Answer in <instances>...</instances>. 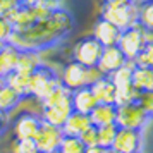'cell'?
<instances>
[{"label": "cell", "mask_w": 153, "mask_h": 153, "mask_svg": "<svg viewBox=\"0 0 153 153\" xmlns=\"http://www.w3.org/2000/svg\"><path fill=\"white\" fill-rule=\"evenodd\" d=\"M10 35H12V24L9 22L7 17L0 16V40L2 42H9Z\"/></svg>", "instance_id": "obj_33"}, {"label": "cell", "mask_w": 153, "mask_h": 153, "mask_svg": "<svg viewBox=\"0 0 153 153\" xmlns=\"http://www.w3.org/2000/svg\"><path fill=\"white\" fill-rule=\"evenodd\" d=\"M105 152V148H102V146H86V150H84V153H103Z\"/></svg>", "instance_id": "obj_35"}, {"label": "cell", "mask_w": 153, "mask_h": 153, "mask_svg": "<svg viewBox=\"0 0 153 153\" xmlns=\"http://www.w3.org/2000/svg\"><path fill=\"white\" fill-rule=\"evenodd\" d=\"M43 119L40 114L35 112H21L14 122V136L16 139H22V138H33L38 134L40 131V126H42Z\"/></svg>", "instance_id": "obj_10"}, {"label": "cell", "mask_w": 153, "mask_h": 153, "mask_svg": "<svg viewBox=\"0 0 153 153\" xmlns=\"http://www.w3.org/2000/svg\"><path fill=\"white\" fill-rule=\"evenodd\" d=\"M7 127H9V115L0 110V138L7 132Z\"/></svg>", "instance_id": "obj_34"}, {"label": "cell", "mask_w": 153, "mask_h": 153, "mask_svg": "<svg viewBox=\"0 0 153 153\" xmlns=\"http://www.w3.org/2000/svg\"><path fill=\"white\" fill-rule=\"evenodd\" d=\"M7 19L12 24L9 43L19 50L40 53L60 45L72 33V17L62 7L48 9L42 4L26 7L19 4Z\"/></svg>", "instance_id": "obj_1"}, {"label": "cell", "mask_w": 153, "mask_h": 153, "mask_svg": "<svg viewBox=\"0 0 153 153\" xmlns=\"http://www.w3.org/2000/svg\"><path fill=\"white\" fill-rule=\"evenodd\" d=\"M79 139H81L86 146L98 145V127L95 124H90L81 134H79Z\"/></svg>", "instance_id": "obj_29"}, {"label": "cell", "mask_w": 153, "mask_h": 153, "mask_svg": "<svg viewBox=\"0 0 153 153\" xmlns=\"http://www.w3.org/2000/svg\"><path fill=\"white\" fill-rule=\"evenodd\" d=\"M112 148L119 153H141L143 152V129L119 127Z\"/></svg>", "instance_id": "obj_8"}, {"label": "cell", "mask_w": 153, "mask_h": 153, "mask_svg": "<svg viewBox=\"0 0 153 153\" xmlns=\"http://www.w3.org/2000/svg\"><path fill=\"white\" fill-rule=\"evenodd\" d=\"M132 69H134V62L129 60V62L124 64L122 67H119L117 71H114L112 74H108L110 79H112V83L115 84V88L132 84Z\"/></svg>", "instance_id": "obj_24"}, {"label": "cell", "mask_w": 153, "mask_h": 153, "mask_svg": "<svg viewBox=\"0 0 153 153\" xmlns=\"http://www.w3.org/2000/svg\"><path fill=\"white\" fill-rule=\"evenodd\" d=\"M90 124H91V120H90V115H88V114L72 112L60 129H62L64 136H77V138H79V134H81Z\"/></svg>", "instance_id": "obj_17"}, {"label": "cell", "mask_w": 153, "mask_h": 153, "mask_svg": "<svg viewBox=\"0 0 153 153\" xmlns=\"http://www.w3.org/2000/svg\"><path fill=\"white\" fill-rule=\"evenodd\" d=\"M136 102L150 115V119H153V91H141V93H138Z\"/></svg>", "instance_id": "obj_30"}, {"label": "cell", "mask_w": 153, "mask_h": 153, "mask_svg": "<svg viewBox=\"0 0 153 153\" xmlns=\"http://www.w3.org/2000/svg\"><path fill=\"white\" fill-rule=\"evenodd\" d=\"M103 2H112V4H126V2H134V0H103Z\"/></svg>", "instance_id": "obj_37"}, {"label": "cell", "mask_w": 153, "mask_h": 153, "mask_svg": "<svg viewBox=\"0 0 153 153\" xmlns=\"http://www.w3.org/2000/svg\"><path fill=\"white\" fill-rule=\"evenodd\" d=\"M31 153H40V152H38V150H35V152H31Z\"/></svg>", "instance_id": "obj_42"}, {"label": "cell", "mask_w": 153, "mask_h": 153, "mask_svg": "<svg viewBox=\"0 0 153 153\" xmlns=\"http://www.w3.org/2000/svg\"><path fill=\"white\" fill-rule=\"evenodd\" d=\"M74 112L72 108V100H71V93L65 98H62L60 102H57L55 105H50V107H45L42 110V119L45 122H48L52 126H57V127H62L64 122L67 120L71 114Z\"/></svg>", "instance_id": "obj_11"}, {"label": "cell", "mask_w": 153, "mask_h": 153, "mask_svg": "<svg viewBox=\"0 0 153 153\" xmlns=\"http://www.w3.org/2000/svg\"><path fill=\"white\" fill-rule=\"evenodd\" d=\"M62 129L57 127V126H52L48 122L43 120L42 126H40V131L35 136V143H36V150L40 153H48L53 152V150H59L60 146V141H62Z\"/></svg>", "instance_id": "obj_9"}, {"label": "cell", "mask_w": 153, "mask_h": 153, "mask_svg": "<svg viewBox=\"0 0 153 153\" xmlns=\"http://www.w3.org/2000/svg\"><path fill=\"white\" fill-rule=\"evenodd\" d=\"M36 150V143L33 138H22L16 139L14 145V153H31Z\"/></svg>", "instance_id": "obj_31"}, {"label": "cell", "mask_w": 153, "mask_h": 153, "mask_svg": "<svg viewBox=\"0 0 153 153\" xmlns=\"http://www.w3.org/2000/svg\"><path fill=\"white\" fill-rule=\"evenodd\" d=\"M17 7H19V0H0V16L9 17Z\"/></svg>", "instance_id": "obj_32"}, {"label": "cell", "mask_w": 153, "mask_h": 153, "mask_svg": "<svg viewBox=\"0 0 153 153\" xmlns=\"http://www.w3.org/2000/svg\"><path fill=\"white\" fill-rule=\"evenodd\" d=\"M42 0H19L21 5H26V7H33V5H38Z\"/></svg>", "instance_id": "obj_36"}, {"label": "cell", "mask_w": 153, "mask_h": 153, "mask_svg": "<svg viewBox=\"0 0 153 153\" xmlns=\"http://www.w3.org/2000/svg\"><path fill=\"white\" fill-rule=\"evenodd\" d=\"M103 48L105 47L98 42L95 35L83 36L76 42L74 48H72V53H71V59L83 64L88 69H97L100 57L103 53Z\"/></svg>", "instance_id": "obj_4"}, {"label": "cell", "mask_w": 153, "mask_h": 153, "mask_svg": "<svg viewBox=\"0 0 153 153\" xmlns=\"http://www.w3.org/2000/svg\"><path fill=\"white\" fill-rule=\"evenodd\" d=\"M4 79H5V83H7L10 88H14V90L19 91L24 98H28V84H29L28 74H22L19 71H12V72H9Z\"/></svg>", "instance_id": "obj_23"}, {"label": "cell", "mask_w": 153, "mask_h": 153, "mask_svg": "<svg viewBox=\"0 0 153 153\" xmlns=\"http://www.w3.org/2000/svg\"><path fill=\"white\" fill-rule=\"evenodd\" d=\"M150 36L146 35V31L139 24H134V26H129L120 31V36L117 40V47L122 50L129 60H134L136 57L139 55V52L143 50V47L146 45Z\"/></svg>", "instance_id": "obj_6"}, {"label": "cell", "mask_w": 153, "mask_h": 153, "mask_svg": "<svg viewBox=\"0 0 153 153\" xmlns=\"http://www.w3.org/2000/svg\"><path fill=\"white\" fill-rule=\"evenodd\" d=\"M60 84V74L57 72L52 65L42 62L35 67V71L29 74V84H28V98L42 100L45 95L57 88Z\"/></svg>", "instance_id": "obj_2"}, {"label": "cell", "mask_w": 153, "mask_h": 153, "mask_svg": "<svg viewBox=\"0 0 153 153\" xmlns=\"http://www.w3.org/2000/svg\"><path fill=\"white\" fill-rule=\"evenodd\" d=\"M132 62L136 65H145V67H152L153 69V40L148 38L146 45L143 47V50L139 52V55Z\"/></svg>", "instance_id": "obj_28"}, {"label": "cell", "mask_w": 153, "mask_h": 153, "mask_svg": "<svg viewBox=\"0 0 153 153\" xmlns=\"http://www.w3.org/2000/svg\"><path fill=\"white\" fill-rule=\"evenodd\" d=\"M40 62H42L40 53H36V52H28V50H21V55L17 59V64H16L14 71H19L22 74H28L29 76Z\"/></svg>", "instance_id": "obj_22"}, {"label": "cell", "mask_w": 153, "mask_h": 153, "mask_svg": "<svg viewBox=\"0 0 153 153\" xmlns=\"http://www.w3.org/2000/svg\"><path fill=\"white\" fill-rule=\"evenodd\" d=\"M59 150L62 153H84L86 145L77 136H62Z\"/></svg>", "instance_id": "obj_26"}, {"label": "cell", "mask_w": 153, "mask_h": 153, "mask_svg": "<svg viewBox=\"0 0 153 153\" xmlns=\"http://www.w3.org/2000/svg\"><path fill=\"white\" fill-rule=\"evenodd\" d=\"M21 55V50L14 47L12 43H5L4 48L0 50V76L5 77L9 72H12L16 69L17 59Z\"/></svg>", "instance_id": "obj_19"}, {"label": "cell", "mask_w": 153, "mask_h": 153, "mask_svg": "<svg viewBox=\"0 0 153 153\" xmlns=\"http://www.w3.org/2000/svg\"><path fill=\"white\" fill-rule=\"evenodd\" d=\"M132 86L141 91H153V69L145 65H136L132 69Z\"/></svg>", "instance_id": "obj_20"}, {"label": "cell", "mask_w": 153, "mask_h": 153, "mask_svg": "<svg viewBox=\"0 0 153 153\" xmlns=\"http://www.w3.org/2000/svg\"><path fill=\"white\" fill-rule=\"evenodd\" d=\"M71 100H72L74 112H81V114H88V115L98 105V100L91 90V84H84L77 90H72L71 91Z\"/></svg>", "instance_id": "obj_13"}, {"label": "cell", "mask_w": 153, "mask_h": 153, "mask_svg": "<svg viewBox=\"0 0 153 153\" xmlns=\"http://www.w3.org/2000/svg\"><path fill=\"white\" fill-rule=\"evenodd\" d=\"M136 98H138V90H136L132 84L115 88V105H117V107L126 105V103H131V102H136Z\"/></svg>", "instance_id": "obj_27"}, {"label": "cell", "mask_w": 153, "mask_h": 153, "mask_svg": "<svg viewBox=\"0 0 153 153\" xmlns=\"http://www.w3.org/2000/svg\"><path fill=\"white\" fill-rule=\"evenodd\" d=\"M103 153H119V152H115L114 148H105V152Z\"/></svg>", "instance_id": "obj_38"}, {"label": "cell", "mask_w": 153, "mask_h": 153, "mask_svg": "<svg viewBox=\"0 0 153 153\" xmlns=\"http://www.w3.org/2000/svg\"><path fill=\"white\" fill-rule=\"evenodd\" d=\"M117 131H119L117 122H112V124L98 127V146H102V148H112L114 139L117 136Z\"/></svg>", "instance_id": "obj_25"}, {"label": "cell", "mask_w": 153, "mask_h": 153, "mask_svg": "<svg viewBox=\"0 0 153 153\" xmlns=\"http://www.w3.org/2000/svg\"><path fill=\"white\" fill-rule=\"evenodd\" d=\"M5 43H7V42H2V40H0V50L4 48V45H5Z\"/></svg>", "instance_id": "obj_40"}, {"label": "cell", "mask_w": 153, "mask_h": 153, "mask_svg": "<svg viewBox=\"0 0 153 153\" xmlns=\"http://www.w3.org/2000/svg\"><path fill=\"white\" fill-rule=\"evenodd\" d=\"M115 117H117V105L115 103H98L90 114L91 124H95L97 127L115 122Z\"/></svg>", "instance_id": "obj_16"}, {"label": "cell", "mask_w": 153, "mask_h": 153, "mask_svg": "<svg viewBox=\"0 0 153 153\" xmlns=\"http://www.w3.org/2000/svg\"><path fill=\"white\" fill-rule=\"evenodd\" d=\"M4 83H5V79H4V77L0 76V88H2V86H4Z\"/></svg>", "instance_id": "obj_39"}, {"label": "cell", "mask_w": 153, "mask_h": 153, "mask_svg": "<svg viewBox=\"0 0 153 153\" xmlns=\"http://www.w3.org/2000/svg\"><path fill=\"white\" fill-rule=\"evenodd\" d=\"M129 62V59L122 53V50L119 48L117 45L114 47H105L103 53L100 57L97 69L100 74H112L114 71H117L119 67H122L124 64Z\"/></svg>", "instance_id": "obj_12"}, {"label": "cell", "mask_w": 153, "mask_h": 153, "mask_svg": "<svg viewBox=\"0 0 153 153\" xmlns=\"http://www.w3.org/2000/svg\"><path fill=\"white\" fill-rule=\"evenodd\" d=\"M100 76L98 69H88L83 64L71 60L69 64L64 65L62 72H60V83L67 88V90H77L84 84H91L97 77Z\"/></svg>", "instance_id": "obj_5"}, {"label": "cell", "mask_w": 153, "mask_h": 153, "mask_svg": "<svg viewBox=\"0 0 153 153\" xmlns=\"http://www.w3.org/2000/svg\"><path fill=\"white\" fill-rule=\"evenodd\" d=\"M100 17L110 21L119 29L134 26L138 24V2H126V4L103 2L100 9Z\"/></svg>", "instance_id": "obj_3"}, {"label": "cell", "mask_w": 153, "mask_h": 153, "mask_svg": "<svg viewBox=\"0 0 153 153\" xmlns=\"http://www.w3.org/2000/svg\"><path fill=\"white\" fill-rule=\"evenodd\" d=\"M48 153H62L60 150H53V152H48Z\"/></svg>", "instance_id": "obj_41"}, {"label": "cell", "mask_w": 153, "mask_h": 153, "mask_svg": "<svg viewBox=\"0 0 153 153\" xmlns=\"http://www.w3.org/2000/svg\"><path fill=\"white\" fill-rule=\"evenodd\" d=\"M22 100L26 98L22 97L19 91H16L14 88H10L7 83H4V86L0 88V110L5 114H12V112L21 105Z\"/></svg>", "instance_id": "obj_18"}, {"label": "cell", "mask_w": 153, "mask_h": 153, "mask_svg": "<svg viewBox=\"0 0 153 153\" xmlns=\"http://www.w3.org/2000/svg\"><path fill=\"white\" fill-rule=\"evenodd\" d=\"M138 24L148 36H153V0L138 2Z\"/></svg>", "instance_id": "obj_21"}, {"label": "cell", "mask_w": 153, "mask_h": 153, "mask_svg": "<svg viewBox=\"0 0 153 153\" xmlns=\"http://www.w3.org/2000/svg\"><path fill=\"white\" fill-rule=\"evenodd\" d=\"M152 119L146 114L141 105L138 102H131V103H126L117 107V122L119 127H124V129H145V126L150 122Z\"/></svg>", "instance_id": "obj_7"}, {"label": "cell", "mask_w": 153, "mask_h": 153, "mask_svg": "<svg viewBox=\"0 0 153 153\" xmlns=\"http://www.w3.org/2000/svg\"><path fill=\"white\" fill-rule=\"evenodd\" d=\"M120 31L115 24H112L110 21H107L103 17H98L97 24H95V29H93V35L97 36V40L103 47H114L117 45V40L120 36Z\"/></svg>", "instance_id": "obj_14"}, {"label": "cell", "mask_w": 153, "mask_h": 153, "mask_svg": "<svg viewBox=\"0 0 153 153\" xmlns=\"http://www.w3.org/2000/svg\"><path fill=\"white\" fill-rule=\"evenodd\" d=\"M134 2H143V0H134Z\"/></svg>", "instance_id": "obj_43"}, {"label": "cell", "mask_w": 153, "mask_h": 153, "mask_svg": "<svg viewBox=\"0 0 153 153\" xmlns=\"http://www.w3.org/2000/svg\"><path fill=\"white\" fill-rule=\"evenodd\" d=\"M91 90L98 103H115V84L112 83L108 74H100L91 83Z\"/></svg>", "instance_id": "obj_15"}]
</instances>
